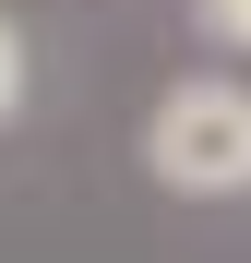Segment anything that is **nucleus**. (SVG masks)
Here are the masks:
<instances>
[{
  "label": "nucleus",
  "mask_w": 251,
  "mask_h": 263,
  "mask_svg": "<svg viewBox=\"0 0 251 263\" xmlns=\"http://www.w3.org/2000/svg\"><path fill=\"white\" fill-rule=\"evenodd\" d=\"M12 108H24V36L0 24V120H12Z\"/></svg>",
  "instance_id": "obj_2"
},
{
  "label": "nucleus",
  "mask_w": 251,
  "mask_h": 263,
  "mask_svg": "<svg viewBox=\"0 0 251 263\" xmlns=\"http://www.w3.org/2000/svg\"><path fill=\"white\" fill-rule=\"evenodd\" d=\"M167 192H251V96L239 84H180L144 132Z\"/></svg>",
  "instance_id": "obj_1"
},
{
  "label": "nucleus",
  "mask_w": 251,
  "mask_h": 263,
  "mask_svg": "<svg viewBox=\"0 0 251 263\" xmlns=\"http://www.w3.org/2000/svg\"><path fill=\"white\" fill-rule=\"evenodd\" d=\"M203 24H216V36H239V48H251V0H203Z\"/></svg>",
  "instance_id": "obj_3"
}]
</instances>
